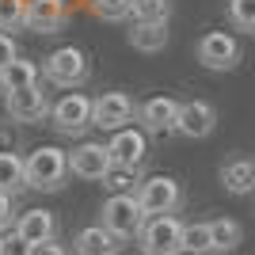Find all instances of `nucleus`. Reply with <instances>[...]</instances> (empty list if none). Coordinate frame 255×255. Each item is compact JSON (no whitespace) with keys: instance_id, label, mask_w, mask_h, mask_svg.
Instances as JSON below:
<instances>
[{"instance_id":"1","label":"nucleus","mask_w":255,"mask_h":255,"mask_svg":"<svg viewBox=\"0 0 255 255\" xmlns=\"http://www.w3.org/2000/svg\"><path fill=\"white\" fill-rule=\"evenodd\" d=\"M69 152L57 149V145H38V149L27 156V187L31 191H61L65 179H69Z\"/></svg>"},{"instance_id":"2","label":"nucleus","mask_w":255,"mask_h":255,"mask_svg":"<svg viewBox=\"0 0 255 255\" xmlns=\"http://www.w3.org/2000/svg\"><path fill=\"white\" fill-rule=\"evenodd\" d=\"M50 126L57 129L61 137H84L88 126H96V99L84 96V92L61 96L50 111Z\"/></svg>"},{"instance_id":"3","label":"nucleus","mask_w":255,"mask_h":255,"mask_svg":"<svg viewBox=\"0 0 255 255\" xmlns=\"http://www.w3.org/2000/svg\"><path fill=\"white\" fill-rule=\"evenodd\" d=\"M145 221H149V213L141 210L137 191L111 194V198L103 202V210H99V225H107V229H111V233H118L122 240H129V236H141Z\"/></svg>"},{"instance_id":"4","label":"nucleus","mask_w":255,"mask_h":255,"mask_svg":"<svg viewBox=\"0 0 255 255\" xmlns=\"http://www.w3.org/2000/svg\"><path fill=\"white\" fill-rule=\"evenodd\" d=\"M183 233H187V225L175 213H164V217H149L145 221L137 240H141L145 255H183Z\"/></svg>"},{"instance_id":"5","label":"nucleus","mask_w":255,"mask_h":255,"mask_svg":"<svg viewBox=\"0 0 255 255\" xmlns=\"http://www.w3.org/2000/svg\"><path fill=\"white\" fill-rule=\"evenodd\" d=\"M88 73H92L88 53L76 50V46H61V50H53L42 61V76L57 88H80L88 80Z\"/></svg>"},{"instance_id":"6","label":"nucleus","mask_w":255,"mask_h":255,"mask_svg":"<svg viewBox=\"0 0 255 255\" xmlns=\"http://www.w3.org/2000/svg\"><path fill=\"white\" fill-rule=\"evenodd\" d=\"M194 57H198V65L210 69V73H229V69L240 65L244 50H240V42H236L229 31H206L202 38H198V46H194Z\"/></svg>"},{"instance_id":"7","label":"nucleus","mask_w":255,"mask_h":255,"mask_svg":"<svg viewBox=\"0 0 255 255\" xmlns=\"http://www.w3.org/2000/svg\"><path fill=\"white\" fill-rule=\"evenodd\" d=\"M183 187L179 179H171V175H152L137 187V202L141 210L149 213V217H164V213H179L183 210Z\"/></svg>"},{"instance_id":"8","label":"nucleus","mask_w":255,"mask_h":255,"mask_svg":"<svg viewBox=\"0 0 255 255\" xmlns=\"http://www.w3.org/2000/svg\"><path fill=\"white\" fill-rule=\"evenodd\" d=\"M107 149H111L115 168H122V171H137L141 164L149 160V133H145L141 126L115 129V137L107 141Z\"/></svg>"},{"instance_id":"9","label":"nucleus","mask_w":255,"mask_h":255,"mask_svg":"<svg viewBox=\"0 0 255 255\" xmlns=\"http://www.w3.org/2000/svg\"><path fill=\"white\" fill-rule=\"evenodd\" d=\"M69 168H73L76 179L88 183H107V175L115 171V160H111V149L99 145V141H84L69 152Z\"/></svg>"},{"instance_id":"10","label":"nucleus","mask_w":255,"mask_h":255,"mask_svg":"<svg viewBox=\"0 0 255 255\" xmlns=\"http://www.w3.org/2000/svg\"><path fill=\"white\" fill-rule=\"evenodd\" d=\"M4 111H8V118H11V122L34 126V122L50 118L53 103L46 99V92H42L38 84H31V88H19V92H8V96H4Z\"/></svg>"},{"instance_id":"11","label":"nucleus","mask_w":255,"mask_h":255,"mask_svg":"<svg viewBox=\"0 0 255 255\" xmlns=\"http://www.w3.org/2000/svg\"><path fill=\"white\" fill-rule=\"evenodd\" d=\"M217 129V107L206 103V99H187L179 107V122H175V133L187 141H202Z\"/></svg>"},{"instance_id":"12","label":"nucleus","mask_w":255,"mask_h":255,"mask_svg":"<svg viewBox=\"0 0 255 255\" xmlns=\"http://www.w3.org/2000/svg\"><path fill=\"white\" fill-rule=\"evenodd\" d=\"M179 99L171 96H152L145 103H137V126L145 133H175V122H179Z\"/></svg>"},{"instance_id":"13","label":"nucleus","mask_w":255,"mask_h":255,"mask_svg":"<svg viewBox=\"0 0 255 255\" xmlns=\"http://www.w3.org/2000/svg\"><path fill=\"white\" fill-rule=\"evenodd\" d=\"M137 118V107H133V99L126 96V92H103V96H96V126L99 129H126L129 122Z\"/></svg>"},{"instance_id":"14","label":"nucleus","mask_w":255,"mask_h":255,"mask_svg":"<svg viewBox=\"0 0 255 255\" xmlns=\"http://www.w3.org/2000/svg\"><path fill=\"white\" fill-rule=\"evenodd\" d=\"M69 23L65 0H27V31L34 34H57Z\"/></svg>"},{"instance_id":"15","label":"nucleus","mask_w":255,"mask_h":255,"mask_svg":"<svg viewBox=\"0 0 255 255\" xmlns=\"http://www.w3.org/2000/svg\"><path fill=\"white\" fill-rule=\"evenodd\" d=\"M73 252L76 255H118L122 252V236L111 233L107 225H88L73 236Z\"/></svg>"},{"instance_id":"16","label":"nucleus","mask_w":255,"mask_h":255,"mask_svg":"<svg viewBox=\"0 0 255 255\" xmlns=\"http://www.w3.org/2000/svg\"><path fill=\"white\" fill-rule=\"evenodd\" d=\"M217 179L229 194H252L255 191V156H229L217 171Z\"/></svg>"},{"instance_id":"17","label":"nucleus","mask_w":255,"mask_h":255,"mask_svg":"<svg viewBox=\"0 0 255 255\" xmlns=\"http://www.w3.org/2000/svg\"><path fill=\"white\" fill-rule=\"evenodd\" d=\"M15 233H19L27 244H46V240H57V217H53L50 210H27V213H19Z\"/></svg>"},{"instance_id":"18","label":"nucleus","mask_w":255,"mask_h":255,"mask_svg":"<svg viewBox=\"0 0 255 255\" xmlns=\"http://www.w3.org/2000/svg\"><path fill=\"white\" fill-rule=\"evenodd\" d=\"M129 46L141 53H160L168 46V23H133L129 27Z\"/></svg>"},{"instance_id":"19","label":"nucleus","mask_w":255,"mask_h":255,"mask_svg":"<svg viewBox=\"0 0 255 255\" xmlns=\"http://www.w3.org/2000/svg\"><path fill=\"white\" fill-rule=\"evenodd\" d=\"M38 65L34 61H11V65H4L0 69V92L8 96V92H19V88H31V84H38Z\"/></svg>"},{"instance_id":"20","label":"nucleus","mask_w":255,"mask_h":255,"mask_svg":"<svg viewBox=\"0 0 255 255\" xmlns=\"http://www.w3.org/2000/svg\"><path fill=\"white\" fill-rule=\"evenodd\" d=\"M23 187H27V160L15 152H0V191L15 198Z\"/></svg>"},{"instance_id":"21","label":"nucleus","mask_w":255,"mask_h":255,"mask_svg":"<svg viewBox=\"0 0 255 255\" xmlns=\"http://www.w3.org/2000/svg\"><path fill=\"white\" fill-rule=\"evenodd\" d=\"M210 236H213V252L229 255L233 248H240L244 229H240V221H233V217H213L210 221Z\"/></svg>"},{"instance_id":"22","label":"nucleus","mask_w":255,"mask_h":255,"mask_svg":"<svg viewBox=\"0 0 255 255\" xmlns=\"http://www.w3.org/2000/svg\"><path fill=\"white\" fill-rule=\"evenodd\" d=\"M183 252L187 255H210L213 252V236H210V221H194L183 233Z\"/></svg>"},{"instance_id":"23","label":"nucleus","mask_w":255,"mask_h":255,"mask_svg":"<svg viewBox=\"0 0 255 255\" xmlns=\"http://www.w3.org/2000/svg\"><path fill=\"white\" fill-rule=\"evenodd\" d=\"M171 0H137L133 4V23H168Z\"/></svg>"},{"instance_id":"24","label":"nucleus","mask_w":255,"mask_h":255,"mask_svg":"<svg viewBox=\"0 0 255 255\" xmlns=\"http://www.w3.org/2000/svg\"><path fill=\"white\" fill-rule=\"evenodd\" d=\"M229 23L244 34H255V0H229Z\"/></svg>"},{"instance_id":"25","label":"nucleus","mask_w":255,"mask_h":255,"mask_svg":"<svg viewBox=\"0 0 255 255\" xmlns=\"http://www.w3.org/2000/svg\"><path fill=\"white\" fill-rule=\"evenodd\" d=\"M133 4L137 0H92V11L107 23H122V19L133 15Z\"/></svg>"},{"instance_id":"26","label":"nucleus","mask_w":255,"mask_h":255,"mask_svg":"<svg viewBox=\"0 0 255 255\" xmlns=\"http://www.w3.org/2000/svg\"><path fill=\"white\" fill-rule=\"evenodd\" d=\"M27 27V0H0V31Z\"/></svg>"},{"instance_id":"27","label":"nucleus","mask_w":255,"mask_h":255,"mask_svg":"<svg viewBox=\"0 0 255 255\" xmlns=\"http://www.w3.org/2000/svg\"><path fill=\"white\" fill-rule=\"evenodd\" d=\"M15 221H19V213H15V198L0 191V233H11Z\"/></svg>"},{"instance_id":"28","label":"nucleus","mask_w":255,"mask_h":255,"mask_svg":"<svg viewBox=\"0 0 255 255\" xmlns=\"http://www.w3.org/2000/svg\"><path fill=\"white\" fill-rule=\"evenodd\" d=\"M0 255H31V244L11 229L8 236H0Z\"/></svg>"},{"instance_id":"29","label":"nucleus","mask_w":255,"mask_h":255,"mask_svg":"<svg viewBox=\"0 0 255 255\" xmlns=\"http://www.w3.org/2000/svg\"><path fill=\"white\" fill-rule=\"evenodd\" d=\"M133 183H137V171H122V168H115L111 175H107V187H115V194L133 191Z\"/></svg>"},{"instance_id":"30","label":"nucleus","mask_w":255,"mask_h":255,"mask_svg":"<svg viewBox=\"0 0 255 255\" xmlns=\"http://www.w3.org/2000/svg\"><path fill=\"white\" fill-rule=\"evenodd\" d=\"M11 61H19V50H15V38H11L8 31H0V69Z\"/></svg>"},{"instance_id":"31","label":"nucleus","mask_w":255,"mask_h":255,"mask_svg":"<svg viewBox=\"0 0 255 255\" xmlns=\"http://www.w3.org/2000/svg\"><path fill=\"white\" fill-rule=\"evenodd\" d=\"M31 255H69V248L57 240H46V244H31Z\"/></svg>"},{"instance_id":"32","label":"nucleus","mask_w":255,"mask_h":255,"mask_svg":"<svg viewBox=\"0 0 255 255\" xmlns=\"http://www.w3.org/2000/svg\"><path fill=\"white\" fill-rule=\"evenodd\" d=\"M126 255H145V252H126Z\"/></svg>"}]
</instances>
